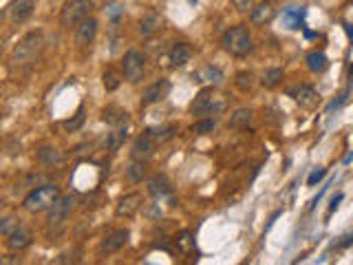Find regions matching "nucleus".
<instances>
[{"instance_id": "1", "label": "nucleus", "mask_w": 353, "mask_h": 265, "mask_svg": "<svg viewBox=\"0 0 353 265\" xmlns=\"http://www.w3.org/2000/svg\"><path fill=\"white\" fill-rule=\"evenodd\" d=\"M42 45H45V40H42V33L40 31L27 33L24 38L18 40V45L11 49V62H14L16 66H29V64H33L35 60H38L40 51H42Z\"/></svg>"}, {"instance_id": "2", "label": "nucleus", "mask_w": 353, "mask_h": 265, "mask_svg": "<svg viewBox=\"0 0 353 265\" xmlns=\"http://www.w3.org/2000/svg\"><path fill=\"white\" fill-rule=\"evenodd\" d=\"M221 45L230 56H236V58H245L254 51L252 35H249L245 25H236V27L230 29V31H225Z\"/></svg>"}, {"instance_id": "3", "label": "nucleus", "mask_w": 353, "mask_h": 265, "mask_svg": "<svg viewBox=\"0 0 353 265\" xmlns=\"http://www.w3.org/2000/svg\"><path fill=\"white\" fill-rule=\"evenodd\" d=\"M60 197V188L56 184H45L40 186V188L31 190L27 197H24V203L22 208L27 210V212H45V210H49L53 206V203L58 201Z\"/></svg>"}, {"instance_id": "4", "label": "nucleus", "mask_w": 353, "mask_h": 265, "mask_svg": "<svg viewBox=\"0 0 353 265\" xmlns=\"http://www.w3.org/2000/svg\"><path fill=\"white\" fill-rule=\"evenodd\" d=\"M223 108H225V100L212 86L201 89L197 93V98L190 102V111L194 115H216Z\"/></svg>"}, {"instance_id": "5", "label": "nucleus", "mask_w": 353, "mask_h": 265, "mask_svg": "<svg viewBox=\"0 0 353 265\" xmlns=\"http://www.w3.org/2000/svg\"><path fill=\"white\" fill-rule=\"evenodd\" d=\"M91 9H93V0H66L62 14H60V25L71 29L80 25L82 20H86Z\"/></svg>"}, {"instance_id": "6", "label": "nucleus", "mask_w": 353, "mask_h": 265, "mask_svg": "<svg viewBox=\"0 0 353 265\" xmlns=\"http://www.w3.org/2000/svg\"><path fill=\"white\" fill-rule=\"evenodd\" d=\"M73 208H75V197L66 195V197H58V201L53 203L51 208H49V216H47V226L53 228V230H58V228H62L66 221H69V216L73 212Z\"/></svg>"}, {"instance_id": "7", "label": "nucleus", "mask_w": 353, "mask_h": 265, "mask_svg": "<svg viewBox=\"0 0 353 265\" xmlns=\"http://www.w3.org/2000/svg\"><path fill=\"white\" fill-rule=\"evenodd\" d=\"M144 64H146V60L142 56V51H137V49H130L128 53L124 56V62H121V71H124V77L128 80L130 84H135L142 80V75H144Z\"/></svg>"}, {"instance_id": "8", "label": "nucleus", "mask_w": 353, "mask_h": 265, "mask_svg": "<svg viewBox=\"0 0 353 265\" xmlns=\"http://www.w3.org/2000/svg\"><path fill=\"white\" fill-rule=\"evenodd\" d=\"M155 148H157V142L148 135V132H144V135H139L137 140L133 142L130 157L135 161H148L155 155Z\"/></svg>"}, {"instance_id": "9", "label": "nucleus", "mask_w": 353, "mask_h": 265, "mask_svg": "<svg viewBox=\"0 0 353 265\" xmlns=\"http://www.w3.org/2000/svg\"><path fill=\"white\" fill-rule=\"evenodd\" d=\"M35 9V0H11L9 7H7V14L11 18V22H24L27 18H31Z\"/></svg>"}, {"instance_id": "10", "label": "nucleus", "mask_w": 353, "mask_h": 265, "mask_svg": "<svg viewBox=\"0 0 353 265\" xmlns=\"http://www.w3.org/2000/svg\"><path fill=\"white\" fill-rule=\"evenodd\" d=\"M95 35H97V20L95 18H86V20H82L75 29V45L89 47L91 42L95 40Z\"/></svg>"}, {"instance_id": "11", "label": "nucleus", "mask_w": 353, "mask_h": 265, "mask_svg": "<svg viewBox=\"0 0 353 265\" xmlns=\"http://www.w3.org/2000/svg\"><path fill=\"white\" fill-rule=\"evenodd\" d=\"M168 93H170V82L168 80H157L155 84H150V86L144 91L142 104L150 106V104H155V102H161Z\"/></svg>"}, {"instance_id": "12", "label": "nucleus", "mask_w": 353, "mask_h": 265, "mask_svg": "<svg viewBox=\"0 0 353 265\" xmlns=\"http://www.w3.org/2000/svg\"><path fill=\"white\" fill-rule=\"evenodd\" d=\"M289 98H294L300 106H305V108H312L316 104V100H318V95H316V89L314 86H309V84H298V86L294 89H289Z\"/></svg>"}, {"instance_id": "13", "label": "nucleus", "mask_w": 353, "mask_h": 265, "mask_svg": "<svg viewBox=\"0 0 353 265\" xmlns=\"http://www.w3.org/2000/svg\"><path fill=\"white\" fill-rule=\"evenodd\" d=\"M128 237H130V232L128 230H115L111 234H106L104 241H102V252H117L121 250L126 243H128Z\"/></svg>"}, {"instance_id": "14", "label": "nucleus", "mask_w": 353, "mask_h": 265, "mask_svg": "<svg viewBox=\"0 0 353 265\" xmlns=\"http://www.w3.org/2000/svg\"><path fill=\"white\" fill-rule=\"evenodd\" d=\"M139 206H142V195L139 192H130V195L119 199L115 212H117V216H133L139 210Z\"/></svg>"}, {"instance_id": "15", "label": "nucleus", "mask_w": 353, "mask_h": 265, "mask_svg": "<svg viewBox=\"0 0 353 265\" xmlns=\"http://www.w3.org/2000/svg\"><path fill=\"white\" fill-rule=\"evenodd\" d=\"M148 192L153 197H170L172 195V184L168 182V177L166 174H155V177H150V182H148Z\"/></svg>"}, {"instance_id": "16", "label": "nucleus", "mask_w": 353, "mask_h": 265, "mask_svg": "<svg viewBox=\"0 0 353 265\" xmlns=\"http://www.w3.org/2000/svg\"><path fill=\"white\" fill-rule=\"evenodd\" d=\"M31 245V232L24 228H16L14 232L7 237V248L9 250H24Z\"/></svg>"}, {"instance_id": "17", "label": "nucleus", "mask_w": 353, "mask_h": 265, "mask_svg": "<svg viewBox=\"0 0 353 265\" xmlns=\"http://www.w3.org/2000/svg\"><path fill=\"white\" fill-rule=\"evenodd\" d=\"M190 56H192V51H190V47L186 45V42H176V45L170 49V64L174 66H184L190 62Z\"/></svg>"}, {"instance_id": "18", "label": "nucleus", "mask_w": 353, "mask_h": 265, "mask_svg": "<svg viewBox=\"0 0 353 265\" xmlns=\"http://www.w3.org/2000/svg\"><path fill=\"white\" fill-rule=\"evenodd\" d=\"M102 119L111 126H121V124L128 122V113L119 106H106L104 111H102Z\"/></svg>"}, {"instance_id": "19", "label": "nucleus", "mask_w": 353, "mask_h": 265, "mask_svg": "<svg viewBox=\"0 0 353 265\" xmlns=\"http://www.w3.org/2000/svg\"><path fill=\"white\" fill-rule=\"evenodd\" d=\"M161 25V18L159 14H155V11H148L142 20H139V33L144 35V38H148V35H153L157 29Z\"/></svg>"}, {"instance_id": "20", "label": "nucleus", "mask_w": 353, "mask_h": 265, "mask_svg": "<svg viewBox=\"0 0 353 265\" xmlns=\"http://www.w3.org/2000/svg\"><path fill=\"white\" fill-rule=\"evenodd\" d=\"M150 137L157 142V144H163L168 140H172L174 132H176V126L174 124H166V126H155V128H148L146 130Z\"/></svg>"}, {"instance_id": "21", "label": "nucleus", "mask_w": 353, "mask_h": 265, "mask_svg": "<svg viewBox=\"0 0 353 265\" xmlns=\"http://www.w3.org/2000/svg\"><path fill=\"white\" fill-rule=\"evenodd\" d=\"M126 137H128L126 124L115 126V130L111 132V135H108V140H106V148H108V150H119V148H121V144L126 142Z\"/></svg>"}, {"instance_id": "22", "label": "nucleus", "mask_w": 353, "mask_h": 265, "mask_svg": "<svg viewBox=\"0 0 353 265\" xmlns=\"http://www.w3.org/2000/svg\"><path fill=\"white\" fill-rule=\"evenodd\" d=\"M38 161L45 166H53V164H60L62 161V153L53 146H42L38 150Z\"/></svg>"}, {"instance_id": "23", "label": "nucleus", "mask_w": 353, "mask_h": 265, "mask_svg": "<svg viewBox=\"0 0 353 265\" xmlns=\"http://www.w3.org/2000/svg\"><path fill=\"white\" fill-rule=\"evenodd\" d=\"M327 64H329V60L322 51H312L307 56V66L314 71V73H322V71L327 69Z\"/></svg>"}, {"instance_id": "24", "label": "nucleus", "mask_w": 353, "mask_h": 265, "mask_svg": "<svg viewBox=\"0 0 353 265\" xmlns=\"http://www.w3.org/2000/svg\"><path fill=\"white\" fill-rule=\"evenodd\" d=\"M199 82H212V84H221L223 82V73L216 69V66H203V69L197 73Z\"/></svg>"}, {"instance_id": "25", "label": "nucleus", "mask_w": 353, "mask_h": 265, "mask_svg": "<svg viewBox=\"0 0 353 265\" xmlns=\"http://www.w3.org/2000/svg\"><path fill=\"white\" fill-rule=\"evenodd\" d=\"M274 18V7L270 3H260L258 7L252 9V20L254 22H267Z\"/></svg>"}, {"instance_id": "26", "label": "nucleus", "mask_w": 353, "mask_h": 265, "mask_svg": "<svg viewBox=\"0 0 353 265\" xmlns=\"http://www.w3.org/2000/svg\"><path fill=\"white\" fill-rule=\"evenodd\" d=\"M252 122V111L249 108H239V111H234V115L230 117V126L232 128H241V126H247Z\"/></svg>"}, {"instance_id": "27", "label": "nucleus", "mask_w": 353, "mask_h": 265, "mask_svg": "<svg viewBox=\"0 0 353 265\" xmlns=\"http://www.w3.org/2000/svg\"><path fill=\"white\" fill-rule=\"evenodd\" d=\"M281 80H283V71L281 69H267L263 73V77H260V84H263L265 89H274Z\"/></svg>"}, {"instance_id": "28", "label": "nucleus", "mask_w": 353, "mask_h": 265, "mask_svg": "<svg viewBox=\"0 0 353 265\" xmlns=\"http://www.w3.org/2000/svg\"><path fill=\"white\" fill-rule=\"evenodd\" d=\"M126 172H128V179L130 182H142V179L146 177V161H135L133 159V164L126 168Z\"/></svg>"}, {"instance_id": "29", "label": "nucleus", "mask_w": 353, "mask_h": 265, "mask_svg": "<svg viewBox=\"0 0 353 265\" xmlns=\"http://www.w3.org/2000/svg\"><path fill=\"white\" fill-rule=\"evenodd\" d=\"M82 124H84V106L77 108V113H75V117H73V119H66V122H62V126L69 132H75L77 128H82Z\"/></svg>"}, {"instance_id": "30", "label": "nucleus", "mask_w": 353, "mask_h": 265, "mask_svg": "<svg viewBox=\"0 0 353 265\" xmlns=\"http://www.w3.org/2000/svg\"><path fill=\"white\" fill-rule=\"evenodd\" d=\"M236 86H239L241 91H249V89L254 86V75L249 73V71H241V73L236 75Z\"/></svg>"}, {"instance_id": "31", "label": "nucleus", "mask_w": 353, "mask_h": 265, "mask_svg": "<svg viewBox=\"0 0 353 265\" xmlns=\"http://www.w3.org/2000/svg\"><path fill=\"white\" fill-rule=\"evenodd\" d=\"M214 126H216L214 119H201L199 124L192 126V132L194 135H208V132L214 130Z\"/></svg>"}, {"instance_id": "32", "label": "nucleus", "mask_w": 353, "mask_h": 265, "mask_svg": "<svg viewBox=\"0 0 353 265\" xmlns=\"http://www.w3.org/2000/svg\"><path fill=\"white\" fill-rule=\"evenodd\" d=\"M16 228H20V221H18L16 216H7V219H3V224H0V234H3V237H9Z\"/></svg>"}, {"instance_id": "33", "label": "nucleus", "mask_w": 353, "mask_h": 265, "mask_svg": "<svg viewBox=\"0 0 353 265\" xmlns=\"http://www.w3.org/2000/svg\"><path fill=\"white\" fill-rule=\"evenodd\" d=\"M104 86L108 89V91H115V89L119 86V80H117V75H115L111 69H108V71H104Z\"/></svg>"}, {"instance_id": "34", "label": "nucleus", "mask_w": 353, "mask_h": 265, "mask_svg": "<svg viewBox=\"0 0 353 265\" xmlns=\"http://www.w3.org/2000/svg\"><path fill=\"white\" fill-rule=\"evenodd\" d=\"M176 245H179L181 250H188V248H192V245H194V239H192V234H190V232H181L179 237H176Z\"/></svg>"}, {"instance_id": "35", "label": "nucleus", "mask_w": 353, "mask_h": 265, "mask_svg": "<svg viewBox=\"0 0 353 265\" xmlns=\"http://www.w3.org/2000/svg\"><path fill=\"white\" fill-rule=\"evenodd\" d=\"M325 174H327V170H325V168H318V170H314L312 174H309L307 184H309V186H316L318 182H322V179H325Z\"/></svg>"}, {"instance_id": "36", "label": "nucleus", "mask_w": 353, "mask_h": 265, "mask_svg": "<svg viewBox=\"0 0 353 265\" xmlns=\"http://www.w3.org/2000/svg\"><path fill=\"white\" fill-rule=\"evenodd\" d=\"M234 3V7L239 9V11H247V9H252V0H232Z\"/></svg>"}, {"instance_id": "37", "label": "nucleus", "mask_w": 353, "mask_h": 265, "mask_svg": "<svg viewBox=\"0 0 353 265\" xmlns=\"http://www.w3.org/2000/svg\"><path fill=\"white\" fill-rule=\"evenodd\" d=\"M353 243V234H346V237H342V241L338 243V248H344V245H351Z\"/></svg>"}, {"instance_id": "38", "label": "nucleus", "mask_w": 353, "mask_h": 265, "mask_svg": "<svg viewBox=\"0 0 353 265\" xmlns=\"http://www.w3.org/2000/svg\"><path fill=\"white\" fill-rule=\"evenodd\" d=\"M340 201H342V195H336V197L331 199V206H329V210H331V212H333V210L338 208V203H340Z\"/></svg>"}, {"instance_id": "39", "label": "nucleus", "mask_w": 353, "mask_h": 265, "mask_svg": "<svg viewBox=\"0 0 353 265\" xmlns=\"http://www.w3.org/2000/svg\"><path fill=\"white\" fill-rule=\"evenodd\" d=\"M346 33H349V35H353V29H351V25H346Z\"/></svg>"}]
</instances>
